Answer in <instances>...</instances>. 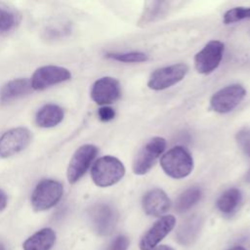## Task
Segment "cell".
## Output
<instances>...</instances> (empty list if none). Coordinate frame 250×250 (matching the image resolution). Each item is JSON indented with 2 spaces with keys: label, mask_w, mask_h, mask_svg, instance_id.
Here are the masks:
<instances>
[{
  "label": "cell",
  "mask_w": 250,
  "mask_h": 250,
  "mask_svg": "<svg viewBox=\"0 0 250 250\" xmlns=\"http://www.w3.org/2000/svg\"><path fill=\"white\" fill-rule=\"evenodd\" d=\"M125 175L123 163L111 155L98 158L92 166L91 178L94 184L100 188H107L118 183Z\"/></svg>",
  "instance_id": "1"
},
{
  "label": "cell",
  "mask_w": 250,
  "mask_h": 250,
  "mask_svg": "<svg viewBox=\"0 0 250 250\" xmlns=\"http://www.w3.org/2000/svg\"><path fill=\"white\" fill-rule=\"evenodd\" d=\"M160 166L169 177L173 179H183L191 173L193 169V159L185 147L174 146L162 155Z\"/></svg>",
  "instance_id": "2"
},
{
  "label": "cell",
  "mask_w": 250,
  "mask_h": 250,
  "mask_svg": "<svg viewBox=\"0 0 250 250\" xmlns=\"http://www.w3.org/2000/svg\"><path fill=\"white\" fill-rule=\"evenodd\" d=\"M63 194V186L54 179H44L34 188L30 202L35 211H45L56 206Z\"/></svg>",
  "instance_id": "3"
},
{
  "label": "cell",
  "mask_w": 250,
  "mask_h": 250,
  "mask_svg": "<svg viewBox=\"0 0 250 250\" xmlns=\"http://www.w3.org/2000/svg\"><path fill=\"white\" fill-rule=\"evenodd\" d=\"M71 78V72L60 65L47 64L38 67L30 78L32 90L42 91L60 83L68 81Z\"/></svg>",
  "instance_id": "4"
},
{
  "label": "cell",
  "mask_w": 250,
  "mask_h": 250,
  "mask_svg": "<svg viewBox=\"0 0 250 250\" xmlns=\"http://www.w3.org/2000/svg\"><path fill=\"white\" fill-rule=\"evenodd\" d=\"M166 146V141L161 137L149 140L137 153L133 161V172L136 175L146 174L162 154Z\"/></svg>",
  "instance_id": "5"
},
{
  "label": "cell",
  "mask_w": 250,
  "mask_h": 250,
  "mask_svg": "<svg viewBox=\"0 0 250 250\" xmlns=\"http://www.w3.org/2000/svg\"><path fill=\"white\" fill-rule=\"evenodd\" d=\"M98 153V147L91 144L79 146L69 160L66 178L69 184L77 183L87 172Z\"/></svg>",
  "instance_id": "6"
},
{
  "label": "cell",
  "mask_w": 250,
  "mask_h": 250,
  "mask_svg": "<svg viewBox=\"0 0 250 250\" xmlns=\"http://www.w3.org/2000/svg\"><path fill=\"white\" fill-rule=\"evenodd\" d=\"M31 132L25 127H15L0 137V158H8L25 149L31 142Z\"/></svg>",
  "instance_id": "7"
},
{
  "label": "cell",
  "mask_w": 250,
  "mask_h": 250,
  "mask_svg": "<svg viewBox=\"0 0 250 250\" xmlns=\"http://www.w3.org/2000/svg\"><path fill=\"white\" fill-rule=\"evenodd\" d=\"M246 95L239 84H231L217 91L210 100V107L218 113H228L234 109Z\"/></svg>",
  "instance_id": "8"
},
{
  "label": "cell",
  "mask_w": 250,
  "mask_h": 250,
  "mask_svg": "<svg viewBox=\"0 0 250 250\" xmlns=\"http://www.w3.org/2000/svg\"><path fill=\"white\" fill-rule=\"evenodd\" d=\"M188 67L185 63H175L154 70L148 81L147 86L154 91L167 89L184 79L188 73Z\"/></svg>",
  "instance_id": "9"
},
{
  "label": "cell",
  "mask_w": 250,
  "mask_h": 250,
  "mask_svg": "<svg viewBox=\"0 0 250 250\" xmlns=\"http://www.w3.org/2000/svg\"><path fill=\"white\" fill-rule=\"evenodd\" d=\"M224 43L219 40L209 41L194 56V66L197 72L201 74H209L213 72L220 64L223 53Z\"/></svg>",
  "instance_id": "10"
},
{
  "label": "cell",
  "mask_w": 250,
  "mask_h": 250,
  "mask_svg": "<svg viewBox=\"0 0 250 250\" xmlns=\"http://www.w3.org/2000/svg\"><path fill=\"white\" fill-rule=\"evenodd\" d=\"M121 95L119 82L110 76L98 79L92 86L91 98L99 105L105 106L115 103Z\"/></svg>",
  "instance_id": "11"
},
{
  "label": "cell",
  "mask_w": 250,
  "mask_h": 250,
  "mask_svg": "<svg viewBox=\"0 0 250 250\" xmlns=\"http://www.w3.org/2000/svg\"><path fill=\"white\" fill-rule=\"evenodd\" d=\"M90 219L95 230L101 235L109 234L115 228L117 213L108 204L99 203L90 209Z\"/></svg>",
  "instance_id": "12"
},
{
  "label": "cell",
  "mask_w": 250,
  "mask_h": 250,
  "mask_svg": "<svg viewBox=\"0 0 250 250\" xmlns=\"http://www.w3.org/2000/svg\"><path fill=\"white\" fill-rule=\"evenodd\" d=\"M176 219L172 215H166L156 221L152 227L143 235L140 241L141 250H152L173 229Z\"/></svg>",
  "instance_id": "13"
},
{
  "label": "cell",
  "mask_w": 250,
  "mask_h": 250,
  "mask_svg": "<svg viewBox=\"0 0 250 250\" xmlns=\"http://www.w3.org/2000/svg\"><path fill=\"white\" fill-rule=\"evenodd\" d=\"M142 205L146 214L158 217L168 211L170 208V199L162 189L153 188L144 195Z\"/></svg>",
  "instance_id": "14"
},
{
  "label": "cell",
  "mask_w": 250,
  "mask_h": 250,
  "mask_svg": "<svg viewBox=\"0 0 250 250\" xmlns=\"http://www.w3.org/2000/svg\"><path fill=\"white\" fill-rule=\"evenodd\" d=\"M32 91L30 81L26 78H16L5 83L0 89V103L8 104L28 95Z\"/></svg>",
  "instance_id": "15"
},
{
  "label": "cell",
  "mask_w": 250,
  "mask_h": 250,
  "mask_svg": "<svg viewBox=\"0 0 250 250\" xmlns=\"http://www.w3.org/2000/svg\"><path fill=\"white\" fill-rule=\"evenodd\" d=\"M203 224L200 216L193 215L181 224L176 232L177 241L185 246L192 244L199 235Z\"/></svg>",
  "instance_id": "16"
},
{
  "label": "cell",
  "mask_w": 250,
  "mask_h": 250,
  "mask_svg": "<svg viewBox=\"0 0 250 250\" xmlns=\"http://www.w3.org/2000/svg\"><path fill=\"white\" fill-rule=\"evenodd\" d=\"M64 117L62 106L56 104H46L35 114V123L41 128H53L59 125Z\"/></svg>",
  "instance_id": "17"
},
{
  "label": "cell",
  "mask_w": 250,
  "mask_h": 250,
  "mask_svg": "<svg viewBox=\"0 0 250 250\" xmlns=\"http://www.w3.org/2000/svg\"><path fill=\"white\" fill-rule=\"evenodd\" d=\"M56 241V233L51 228H44L31 236L22 244L23 250H50Z\"/></svg>",
  "instance_id": "18"
},
{
  "label": "cell",
  "mask_w": 250,
  "mask_h": 250,
  "mask_svg": "<svg viewBox=\"0 0 250 250\" xmlns=\"http://www.w3.org/2000/svg\"><path fill=\"white\" fill-rule=\"evenodd\" d=\"M242 198L241 191L236 188H230L227 190H225L217 199L216 206L218 210L226 215H229L233 213Z\"/></svg>",
  "instance_id": "19"
},
{
  "label": "cell",
  "mask_w": 250,
  "mask_h": 250,
  "mask_svg": "<svg viewBox=\"0 0 250 250\" xmlns=\"http://www.w3.org/2000/svg\"><path fill=\"white\" fill-rule=\"evenodd\" d=\"M201 197V189L198 187H191L182 192L176 200L175 208L179 213H184L195 205Z\"/></svg>",
  "instance_id": "20"
},
{
  "label": "cell",
  "mask_w": 250,
  "mask_h": 250,
  "mask_svg": "<svg viewBox=\"0 0 250 250\" xmlns=\"http://www.w3.org/2000/svg\"><path fill=\"white\" fill-rule=\"evenodd\" d=\"M20 22L19 15L11 8L0 4V34L13 31Z\"/></svg>",
  "instance_id": "21"
},
{
  "label": "cell",
  "mask_w": 250,
  "mask_h": 250,
  "mask_svg": "<svg viewBox=\"0 0 250 250\" xmlns=\"http://www.w3.org/2000/svg\"><path fill=\"white\" fill-rule=\"evenodd\" d=\"M166 5H167L166 2H160V1L149 2L146 5V7L144 9V13L139 22L141 24H147L159 19L164 14L165 9L167 8Z\"/></svg>",
  "instance_id": "22"
},
{
  "label": "cell",
  "mask_w": 250,
  "mask_h": 250,
  "mask_svg": "<svg viewBox=\"0 0 250 250\" xmlns=\"http://www.w3.org/2000/svg\"><path fill=\"white\" fill-rule=\"evenodd\" d=\"M107 59L121 62H143L148 60V56L143 52H125V53H106Z\"/></svg>",
  "instance_id": "23"
},
{
  "label": "cell",
  "mask_w": 250,
  "mask_h": 250,
  "mask_svg": "<svg viewBox=\"0 0 250 250\" xmlns=\"http://www.w3.org/2000/svg\"><path fill=\"white\" fill-rule=\"evenodd\" d=\"M245 19H250V7H235L228 10L223 16L225 24H230Z\"/></svg>",
  "instance_id": "24"
},
{
  "label": "cell",
  "mask_w": 250,
  "mask_h": 250,
  "mask_svg": "<svg viewBox=\"0 0 250 250\" xmlns=\"http://www.w3.org/2000/svg\"><path fill=\"white\" fill-rule=\"evenodd\" d=\"M236 142L244 153L250 157V129L243 128L236 134Z\"/></svg>",
  "instance_id": "25"
},
{
  "label": "cell",
  "mask_w": 250,
  "mask_h": 250,
  "mask_svg": "<svg viewBox=\"0 0 250 250\" xmlns=\"http://www.w3.org/2000/svg\"><path fill=\"white\" fill-rule=\"evenodd\" d=\"M129 246V239L125 235L116 236L109 244L107 250H127Z\"/></svg>",
  "instance_id": "26"
},
{
  "label": "cell",
  "mask_w": 250,
  "mask_h": 250,
  "mask_svg": "<svg viewBox=\"0 0 250 250\" xmlns=\"http://www.w3.org/2000/svg\"><path fill=\"white\" fill-rule=\"evenodd\" d=\"M98 116L100 118L101 121L104 122H107L110 121L114 118L115 116V111L113 108H111L110 106H102L99 110H98Z\"/></svg>",
  "instance_id": "27"
},
{
  "label": "cell",
  "mask_w": 250,
  "mask_h": 250,
  "mask_svg": "<svg viewBox=\"0 0 250 250\" xmlns=\"http://www.w3.org/2000/svg\"><path fill=\"white\" fill-rule=\"evenodd\" d=\"M8 204V195L7 193L0 188V212L3 211Z\"/></svg>",
  "instance_id": "28"
},
{
  "label": "cell",
  "mask_w": 250,
  "mask_h": 250,
  "mask_svg": "<svg viewBox=\"0 0 250 250\" xmlns=\"http://www.w3.org/2000/svg\"><path fill=\"white\" fill-rule=\"evenodd\" d=\"M152 250H174V249L170 246H167V245H160V246H157V247L153 248Z\"/></svg>",
  "instance_id": "29"
},
{
  "label": "cell",
  "mask_w": 250,
  "mask_h": 250,
  "mask_svg": "<svg viewBox=\"0 0 250 250\" xmlns=\"http://www.w3.org/2000/svg\"><path fill=\"white\" fill-rule=\"evenodd\" d=\"M229 250H246V249L244 247H242V246H234V247H232V248H230Z\"/></svg>",
  "instance_id": "30"
},
{
  "label": "cell",
  "mask_w": 250,
  "mask_h": 250,
  "mask_svg": "<svg viewBox=\"0 0 250 250\" xmlns=\"http://www.w3.org/2000/svg\"><path fill=\"white\" fill-rule=\"evenodd\" d=\"M245 181L248 182V183H250V169L248 170V172H247L246 175H245Z\"/></svg>",
  "instance_id": "31"
},
{
  "label": "cell",
  "mask_w": 250,
  "mask_h": 250,
  "mask_svg": "<svg viewBox=\"0 0 250 250\" xmlns=\"http://www.w3.org/2000/svg\"><path fill=\"white\" fill-rule=\"evenodd\" d=\"M0 250H6V248H5V246L0 242Z\"/></svg>",
  "instance_id": "32"
}]
</instances>
